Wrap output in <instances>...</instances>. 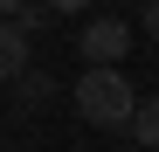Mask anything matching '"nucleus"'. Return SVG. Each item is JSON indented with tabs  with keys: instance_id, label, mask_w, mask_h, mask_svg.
<instances>
[{
	"instance_id": "nucleus-1",
	"label": "nucleus",
	"mask_w": 159,
	"mask_h": 152,
	"mask_svg": "<svg viewBox=\"0 0 159 152\" xmlns=\"http://www.w3.org/2000/svg\"><path fill=\"white\" fill-rule=\"evenodd\" d=\"M69 104H76V118H83V124H97V132H125L139 90L125 83L118 62H90L83 76H76V97H69Z\"/></svg>"
},
{
	"instance_id": "nucleus-2",
	"label": "nucleus",
	"mask_w": 159,
	"mask_h": 152,
	"mask_svg": "<svg viewBox=\"0 0 159 152\" xmlns=\"http://www.w3.org/2000/svg\"><path fill=\"white\" fill-rule=\"evenodd\" d=\"M83 62H125V48H131V21H118V14H97L90 28H83Z\"/></svg>"
},
{
	"instance_id": "nucleus-3",
	"label": "nucleus",
	"mask_w": 159,
	"mask_h": 152,
	"mask_svg": "<svg viewBox=\"0 0 159 152\" xmlns=\"http://www.w3.org/2000/svg\"><path fill=\"white\" fill-rule=\"evenodd\" d=\"M21 69H28V28L14 14H0V83H14Z\"/></svg>"
},
{
	"instance_id": "nucleus-4",
	"label": "nucleus",
	"mask_w": 159,
	"mask_h": 152,
	"mask_svg": "<svg viewBox=\"0 0 159 152\" xmlns=\"http://www.w3.org/2000/svg\"><path fill=\"white\" fill-rule=\"evenodd\" d=\"M48 97H56V83H48L42 69H21V76H14V104H21V111H42Z\"/></svg>"
},
{
	"instance_id": "nucleus-5",
	"label": "nucleus",
	"mask_w": 159,
	"mask_h": 152,
	"mask_svg": "<svg viewBox=\"0 0 159 152\" xmlns=\"http://www.w3.org/2000/svg\"><path fill=\"white\" fill-rule=\"evenodd\" d=\"M125 132L139 138V145H159V97H139V104H131V118H125Z\"/></svg>"
},
{
	"instance_id": "nucleus-6",
	"label": "nucleus",
	"mask_w": 159,
	"mask_h": 152,
	"mask_svg": "<svg viewBox=\"0 0 159 152\" xmlns=\"http://www.w3.org/2000/svg\"><path fill=\"white\" fill-rule=\"evenodd\" d=\"M139 28H145V35L159 42V0H145V14H139Z\"/></svg>"
},
{
	"instance_id": "nucleus-7",
	"label": "nucleus",
	"mask_w": 159,
	"mask_h": 152,
	"mask_svg": "<svg viewBox=\"0 0 159 152\" xmlns=\"http://www.w3.org/2000/svg\"><path fill=\"white\" fill-rule=\"evenodd\" d=\"M48 7H56V14H83L90 0H48Z\"/></svg>"
},
{
	"instance_id": "nucleus-8",
	"label": "nucleus",
	"mask_w": 159,
	"mask_h": 152,
	"mask_svg": "<svg viewBox=\"0 0 159 152\" xmlns=\"http://www.w3.org/2000/svg\"><path fill=\"white\" fill-rule=\"evenodd\" d=\"M21 7H28V0H0V14H21Z\"/></svg>"
}]
</instances>
